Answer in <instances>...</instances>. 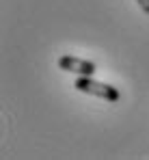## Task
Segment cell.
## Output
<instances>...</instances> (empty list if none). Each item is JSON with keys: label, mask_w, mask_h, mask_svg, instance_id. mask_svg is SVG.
I'll list each match as a JSON object with an SVG mask.
<instances>
[{"label": "cell", "mask_w": 149, "mask_h": 160, "mask_svg": "<svg viewBox=\"0 0 149 160\" xmlns=\"http://www.w3.org/2000/svg\"><path fill=\"white\" fill-rule=\"evenodd\" d=\"M74 87L80 93L95 95V98L106 100V102H119V100H121V93H119L117 87L106 84V82H99V80H93V76H78L76 82H74Z\"/></svg>", "instance_id": "cell-1"}, {"label": "cell", "mask_w": 149, "mask_h": 160, "mask_svg": "<svg viewBox=\"0 0 149 160\" xmlns=\"http://www.w3.org/2000/svg\"><path fill=\"white\" fill-rule=\"evenodd\" d=\"M58 69L72 72V74H78V76H93L97 72L95 63L84 61V58H78V56H72V54H65V56L58 58Z\"/></svg>", "instance_id": "cell-2"}, {"label": "cell", "mask_w": 149, "mask_h": 160, "mask_svg": "<svg viewBox=\"0 0 149 160\" xmlns=\"http://www.w3.org/2000/svg\"><path fill=\"white\" fill-rule=\"evenodd\" d=\"M136 2H138V7H141V11H143V13H147V15H149V0H136Z\"/></svg>", "instance_id": "cell-3"}]
</instances>
